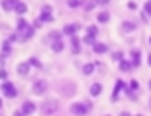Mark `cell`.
Wrapping results in <instances>:
<instances>
[{"label": "cell", "mask_w": 151, "mask_h": 116, "mask_svg": "<svg viewBox=\"0 0 151 116\" xmlns=\"http://www.w3.org/2000/svg\"><path fill=\"white\" fill-rule=\"evenodd\" d=\"M128 10H132V12H136V10H138V4H136L134 0H130V2H128Z\"/></svg>", "instance_id": "836d02e7"}, {"label": "cell", "mask_w": 151, "mask_h": 116, "mask_svg": "<svg viewBox=\"0 0 151 116\" xmlns=\"http://www.w3.org/2000/svg\"><path fill=\"white\" fill-rule=\"evenodd\" d=\"M47 39H49L50 43H52V41H58V39H62V33L60 31H50L49 35H47Z\"/></svg>", "instance_id": "d4e9b609"}, {"label": "cell", "mask_w": 151, "mask_h": 116, "mask_svg": "<svg viewBox=\"0 0 151 116\" xmlns=\"http://www.w3.org/2000/svg\"><path fill=\"white\" fill-rule=\"evenodd\" d=\"M149 107H151V101H149Z\"/></svg>", "instance_id": "bcb514c9"}, {"label": "cell", "mask_w": 151, "mask_h": 116, "mask_svg": "<svg viewBox=\"0 0 151 116\" xmlns=\"http://www.w3.org/2000/svg\"><path fill=\"white\" fill-rule=\"evenodd\" d=\"M147 43H149V47H151V37H149V39H147Z\"/></svg>", "instance_id": "60d3db41"}, {"label": "cell", "mask_w": 151, "mask_h": 116, "mask_svg": "<svg viewBox=\"0 0 151 116\" xmlns=\"http://www.w3.org/2000/svg\"><path fill=\"white\" fill-rule=\"evenodd\" d=\"M149 91H151V79H149Z\"/></svg>", "instance_id": "7bdbcfd3"}, {"label": "cell", "mask_w": 151, "mask_h": 116, "mask_svg": "<svg viewBox=\"0 0 151 116\" xmlns=\"http://www.w3.org/2000/svg\"><path fill=\"white\" fill-rule=\"evenodd\" d=\"M95 64L93 62H87V64H83V68H81V72H83V76H91V74H93L95 72Z\"/></svg>", "instance_id": "ffe728a7"}, {"label": "cell", "mask_w": 151, "mask_h": 116, "mask_svg": "<svg viewBox=\"0 0 151 116\" xmlns=\"http://www.w3.org/2000/svg\"><path fill=\"white\" fill-rule=\"evenodd\" d=\"M80 27H81L80 23H70V25H66L62 29V33H64V35H68V37H74L76 33L80 31Z\"/></svg>", "instance_id": "8fae6325"}, {"label": "cell", "mask_w": 151, "mask_h": 116, "mask_svg": "<svg viewBox=\"0 0 151 116\" xmlns=\"http://www.w3.org/2000/svg\"><path fill=\"white\" fill-rule=\"evenodd\" d=\"M91 49H93L95 54H107L109 52V45H107V43H101V41H97Z\"/></svg>", "instance_id": "7c38bea8"}, {"label": "cell", "mask_w": 151, "mask_h": 116, "mask_svg": "<svg viewBox=\"0 0 151 116\" xmlns=\"http://www.w3.org/2000/svg\"><path fill=\"white\" fill-rule=\"evenodd\" d=\"M19 110H23L27 116H29V114H33V112L37 110V105L33 103V101H23V103H22V108H19Z\"/></svg>", "instance_id": "30bf717a"}, {"label": "cell", "mask_w": 151, "mask_h": 116, "mask_svg": "<svg viewBox=\"0 0 151 116\" xmlns=\"http://www.w3.org/2000/svg\"><path fill=\"white\" fill-rule=\"evenodd\" d=\"M83 43L85 45H89V47H93L95 43H97V37H91V35H85L83 37Z\"/></svg>", "instance_id": "83f0119b"}, {"label": "cell", "mask_w": 151, "mask_h": 116, "mask_svg": "<svg viewBox=\"0 0 151 116\" xmlns=\"http://www.w3.org/2000/svg\"><path fill=\"white\" fill-rule=\"evenodd\" d=\"M134 116H143V114H134Z\"/></svg>", "instance_id": "ee69618b"}, {"label": "cell", "mask_w": 151, "mask_h": 116, "mask_svg": "<svg viewBox=\"0 0 151 116\" xmlns=\"http://www.w3.org/2000/svg\"><path fill=\"white\" fill-rule=\"evenodd\" d=\"M39 19H41L43 23H50V21L54 19V16H52V8L45 4L43 8H41V16H39Z\"/></svg>", "instance_id": "5b68a950"}, {"label": "cell", "mask_w": 151, "mask_h": 116, "mask_svg": "<svg viewBox=\"0 0 151 116\" xmlns=\"http://www.w3.org/2000/svg\"><path fill=\"white\" fill-rule=\"evenodd\" d=\"M14 12L18 14V16H23V14L27 12V4H25V2H18V4H16V10H14Z\"/></svg>", "instance_id": "7402d4cb"}, {"label": "cell", "mask_w": 151, "mask_h": 116, "mask_svg": "<svg viewBox=\"0 0 151 116\" xmlns=\"http://www.w3.org/2000/svg\"><path fill=\"white\" fill-rule=\"evenodd\" d=\"M147 64H149V66H151V52L147 54Z\"/></svg>", "instance_id": "ab89813d"}, {"label": "cell", "mask_w": 151, "mask_h": 116, "mask_svg": "<svg viewBox=\"0 0 151 116\" xmlns=\"http://www.w3.org/2000/svg\"><path fill=\"white\" fill-rule=\"evenodd\" d=\"M2 105H4V103H2V99H0V108H2Z\"/></svg>", "instance_id": "b9f144b4"}, {"label": "cell", "mask_w": 151, "mask_h": 116, "mask_svg": "<svg viewBox=\"0 0 151 116\" xmlns=\"http://www.w3.org/2000/svg\"><path fill=\"white\" fill-rule=\"evenodd\" d=\"M49 91V83L45 79H35L33 81V85H31V93L33 95H37V97H41V95H45Z\"/></svg>", "instance_id": "3957f363"}, {"label": "cell", "mask_w": 151, "mask_h": 116, "mask_svg": "<svg viewBox=\"0 0 151 116\" xmlns=\"http://www.w3.org/2000/svg\"><path fill=\"white\" fill-rule=\"evenodd\" d=\"M111 56H112V60H114V62H122V60H124V52H122V50H114Z\"/></svg>", "instance_id": "484cf974"}, {"label": "cell", "mask_w": 151, "mask_h": 116, "mask_svg": "<svg viewBox=\"0 0 151 116\" xmlns=\"http://www.w3.org/2000/svg\"><path fill=\"white\" fill-rule=\"evenodd\" d=\"M6 56H8V54H4V52H2V56H0V66H2V64L6 62Z\"/></svg>", "instance_id": "8d00e7d4"}, {"label": "cell", "mask_w": 151, "mask_h": 116, "mask_svg": "<svg viewBox=\"0 0 151 116\" xmlns=\"http://www.w3.org/2000/svg\"><path fill=\"white\" fill-rule=\"evenodd\" d=\"M126 87H128V83H124L122 79H116L114 81V91H112V95H111L112 101H118V95L122 93V91H126Z\"/></svg>", "instance_id": "52a82bcc"}, {"label": "cell", "mask_w": 151, "mask_h": 116, "mask_svg": "<svg viewBox=\"0 0 151 116\" xmlns=\"http://www.w3.org/2000/svg\"><path fill=\"white\" fill-rule=\"evenodd\" d=\"M27 27H29V23H27L23 18H18V33H19V35H22V33L25 31Z\"/></svg>", "instance_id": "603a6c76"}, {"label": "cell", "mask_w": 151, "mask_h": 116, "mask_svg": "<svg viewBox=\"0 0 151 116\" xmlns=\"http://www.w3.org/2000/svg\"><path fill=\"white\" fill-rule=\"evenodd\" d=\"M29 70H31L29 62H22V64H18V74H19L22 77H25L27 74H29Z\"/></svg>", "instance_id": "2e32d148"}, {"label": "cell", "mask_w": 151, "mask_h": 116, "mask_svg": "<svg viewBox=\"0 0 151 116\" xmlns=\"http://www.w3.org/2000/svg\"><path fill=\"white\" fill-rule=\"evenodd\" d=\"M130 62L134 64V68L142 66V50L139 49H132L130 50Z\"/></svg>", "instance_id": "ba28073f"}, {"label": "cell", "mask_w": 151, "mask_h": 116, "mask_svg": "<svg viewBox=\"0 0 151 116\" xmlns=\"http://www.w3.org/2000/svg\"><path fill=\"white\" fill-rule=\"evenodd\" d=\"M0 91H2L4 97H8V99H14L16 95H18V87H16L12 81H4V83L0 85Z\"/></svg>", "instance_id": "277c9868"}, {"label": "cell", "mask_w": 151, "mask_h": 116, "mask_svg": "<svg viewBox=\"0 0 151 116\" xmlns=\"http://www.w3.org/2000/svg\"><path fill=\"white\" fill-rule=\"evenodd\" d=\"M10 50H12V43H10V41H4V45H2V52L10 54Z\"/></svg>", "instance_id": "4dcf8cb0"}, {"label": "cell", "mask_w": 151, "mask_h": 116, "mask_svg": "<svg viewBox=\"0 0 151 116\" xmlns=\"http://www.w3.org/2000/svg\"><path fill=\"white\" fill-rule=\"evenodd\" d=\"M136 29H138V23L134 19H124L120 23V33H134Z\"/></svg>", "instance_id": "8992f818"}, {"label": "cell", "mask_w": 151, "mask_h": 116, "mask_svg": "<svg viewBox=\"0 0 151 116\" xmlns=\"http://www.w3.org/2000/svg\"><path fill=\"white\" fill-rule=\"evenodd\" d=\"M87 35L97 37V35H99V27H97V25H89V27H87Z\"/></svg>", "instance_id": "f1b7e54d"}, {"label": "cell", "mask_w": 151, "mask_h": 116, "mask_svg": "<svg viewBox=\"0 0 151 116\" xmlns=\"http://www.w3.org/2000/svg\"><path fill=\"white\" fill-rule=\"evenodd\" d=\"M143 12H145L147 16H149V18H151V0H147L145 4H143Z\"/></svg>", "instance_id": "1f68e13d"}, {"label": "cell", "mask_w": 151, "mask_h": 116, "mask_svg": "<svg viewBox=\"0 0 151 116\" xmlns=\"http://www.w3.org/2000/svg\"><path fill=\"white\" fill-rule=\"evenodd\" d=\"M128 89H130V91H134V93H139V81H138V79H130Z\"/></svg>", "instance_id": "cb8c5ba5"}, {"label": "cell", "mask_w": 151, "mask_h": 116, "mask_svg": "<svg viewBox=\"0 0 151 116\" xmlns=\"http://www.w3.org/2000/svg\"><path fill=\"white\" fill-rule=\"evenodd\" d=\"M0 79H2V81H8V72H6L4 68H0Z\"/></svg>", "instance_id": "d6a6232c"}, {"label": "cell", "mask_w": 151, "mask_h": 116, "mask_svg": "<svg viewBox=\"0 0 151 116\" xmlns=\"http://www.w3.org/2000/svg\"><path fill=\"white\" fill-rule=\"evenodd\" d=\"M97 21L99 23H109L111 21V12H109V10H101V12L97 14Z\"/></svg>", "instance_id": "5bb4252c"}, {"label": "cell", "mask_w": 151, "mask_h": 116, "mask_svg": "<svg viewBox=\"0 0 151 116\" xmlns=\"http://www.w3.org/2000/svg\"><path fill=\"white\" fill-rule=\"evenodd\" d=\"M70 45H72V52H74V54H80L81 52V39L78 35L70 37Z\"/></svg>", "instance_id": "9c48e42d"}, {"label": "cell", "mask_w": 151, "mask_h": 116, "mask_svg": "<svg viewBox=\"0 0 151 116\" xmlns=\"http://www.w3.org/2000/svg\"><path fill=\"white\" fill-rule=\"evenodd\" d=\"M33 35H35V27H33V25H29V27L25 29V31H23L22 35H19V39H22V41H29Z\"/></svg>", "instance_id": "e0dca14e"}, {"label": "cell", "mask_w": 151, "mask_h": 116, "mask_svg": "<svg viewBox=\"0 0 151 116\" xmlns=\"http://www.w3.org/2000/svg\"><path fill=\"white\" fill-rule=\"evenodd\" d=\"M83 2H85V0H66V4H68V8H72V10L83 8Z\"/></svg>", "instance_id": "44dd1931"}, {"label": "cell", "mask_w": 151, "mask_h": 116, "mask_svg": "<svg viewBox=\"0 0 151 116\" xmlns=\"http://www.w3.org/2000/svg\"><path fill=\"white\" fill-rule=\"evenodd\" d=\"M118 70H120V72H124V74H128V72L134 70V64L130 62V58H124L122 62H118Z\"/></svg>", "instance_id": "4fadbf2b"}, {"label": "cell", "mask_w": 151, "mask_h": 116, "mask_svg": "<svg viewBox=\"0 0 151 116\" xmlns=\"http://www.w3.org/2000/svg\"><path fill=\"white\" fill-rule=\"evenodd\" d=\"M120 116H132V114H130L128 110H122V112H120Z\"/></svg>", "instance_id": "f35d334b"}, {"label": "cell", "mask_w": 151, "mask_h": 116, "mask_svg": "<svg viewBox=\"0 0 151 116\" xmlns=\"http://www.w3.org/2000/svg\"><path fill=\"white\" fill-rule=\"evenodd\" d=\"M95 6H97V4H95V0H85V2H83V10H85V12H91Z\"/></svg>", "instance_id": "4316f807"}, {"label": "cell", "mask_w": 151, "mask_h": 116, "mask_svg": "<svg viewBox=\"0 0 151 116\" xmlns=\"http://www.w3.org/2000/svg\"><path fill=\"white\" fill-rule=\"evenodd\" d=\"M31 25H33V27H35V29H39V27H41V25H43V21H41V19H35V21H33V23H31Z\"/></svg>", "instance_id": "d590c367"}, {"label": "cell", "mask_w": 151, "mask_h": 116, "mask_svg": "<svg viewBox=\"0 0 151 116\" xmlns=\"http://www.w3.org/2000/svg\"><path fill=\"white\" fill-rule=\"evenodd\" d=\"M91 108H93L91 101H78V103L70 105V112L74 116H85L87 112H91Z\"/></svg>", "instance_id": "6da1fadb"}, {"label": "cell", "mask_w": 151, "mask_h": 116, "mask_svg": "<svg viewBox=\"0 0 151 116\" xmlns=\"http://www.w3.org/2000/svg\"><path fill=\"white\" fill-rule=\"evenodd\" d=\"M105 116H111V114H105Z\"/></svg>", "instance_id": "f6af8a7d"}, {"label": "cell", "mask_w": 151, "mask_h": 116, "mask_svg": "<svg viewBox=\"0 0 151 116\" xmlns=\"http://www.w3.org/2000/svg\"><path fill=\"white\" fill-rule=\"evenodd\" d=\"M27 62H29V66H31V68H41V62H39V58H35V56H31L29 60H27Z\"/></svg>", "instance_id": "f546056e"}, {"label": "cell", "mask_w": 151, "mask_h": 116, "mask_svg": "<svg viewBox=\"0 0 151 116\" xmlns=\"http://www.w3.org/2000/svg\"><path fill=\"white\" fill-rule=\"evenodd\" d=\"M101 93H103V85L99 83V81H95V83L89 87V95H91V97H99Z\"/></svg>", "instance_id": "9a60e30c"}, {"label": "cell", "mask_w": 151, "mask_h": 116, "mask_svg": "<svg viewBox=\"0 0 151 116\" xmlns=\"http://www.w3.org/2000/svg\"><path fill=\"white\" fill-rule=\"evenodd\" d=\"M58 108H60V103L58 101H54V99H49V101H43V105H41V114L43 116H52L58 112Z\"/></svg>", "instance_id": "7a4b0ae2"}, {"label": "cell", "mask_w": 151, "mask_h": 116, "mask_svg": "<svg viewBox=\"0 0 151 116\" xmlns=\"http://www.w3.org/2000/svg\"><path fill=\"white\" fill-rule=\"evenodd\" d=\"M50 49H52L54 52H62V50H64V39L52 41V43H50Z\"/></svg>", "instance_id": "ac0fdd59"}, {"label": "cell", "mask_w": 151, "mask_h": 116, "mask_svg": "<svg viewBox=\"0 0 151 116\" xmlns=\"http://www.w3.org/2000/svg\"><path fill=\"white\" fill-rule=\"evenodd\" d=\"M109 2H111V0H95V4H97V6H107Z\"/></svg>", "instance_id": "e575fe53"}, {"label": "cell", "mask_w": 151, "mask_h": 116, "mask_svg": "<svg viewBox=\"0 0 151 116\" xmlns=\"http://www.w3.org/2000/svg\"><path fill=\"white\" fill-rule=\"evenodd\" d=\"M14 116H27V114L23 110H16V112H14Z\"/></svg>", "instance_id": "74e56055"}, {"label": "cell", "mask_w": 151, "mask_h": 116, "mask_svg": "<svg viewBox=\"0 0 151 116\" xmlns=\"http://www.w3.org/2000/svg\"><path fill=\"white\" fill-rule=\"evenodd\" d=\"M16 0H2V8H4V12H12V10H16Z\"/></svg>", "instance_id": "d6986e66"}]
</instances>
